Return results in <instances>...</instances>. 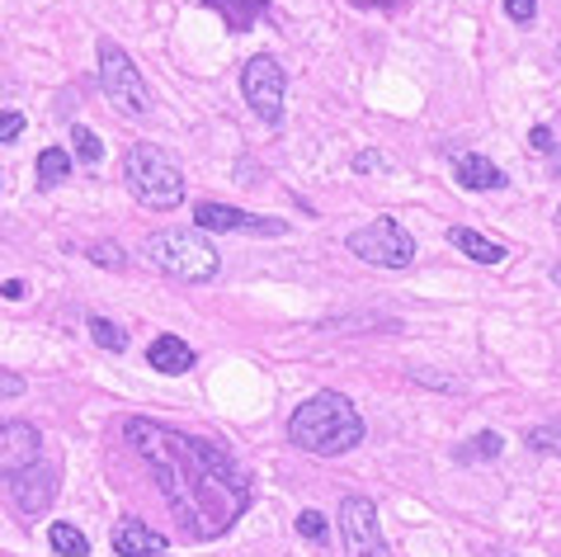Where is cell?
Instances as JSON below:
<instances>
[{"mask_svg":"<svg viewBox=\"0 0 561 557\" xmlns=\"http://www.w3.org/2000/svg\"><path fill=\"white\" fill-rule=\"evenodd\" d=\"M123 440L151 468L156 491L165 497L180 538L190 544H213L251 510V477L217 440L190 435L151 416H128Z\"/></svg>","mask_w":561,"mask_h":557,"instance_id":"obj_1","label":"cell"},{"mask_svg":"<svg viewBox=\"0 0 561 557\" xmlns=\"http://www.w3.org/2000/svg\"><path fill=\"white\" fill-rule=\"evenodd\" d=\"M288 440L317 458H340L364 444V416L345 393H311L288 416Z\"/></svg>","mask_w":561,"mask_h":557,"instance_id":"obj_2","label":"cell"},{"mask_svg":"<svg viewBox=\"0 0 561 557\" xmlns=\"http://www.w3.org/2000/svg\"><path fill=\"white\" fill-rule=\"evenodd\" d=\"M123 180H128V190L142 208L165 213L184 204V166L175 161V151L156 143H133L123 151Z\"/></svg>","mask_w":561,"mask_h":557,"instance_id":"obj_3","label":"cell"},{"mask_svg":"<svg viewBox=\"0 0 561 557\" xmlns=\"http://www.w3.org/2000/svg\"><path fill=\"white\" fill-rule=\"evenodd\" d=\"M147 260L170 278H184V284H208L222 270V255L217 246L194 227H161L147 237Z\"/></svg>","mask_w":561,"mask_h":557,"instance_id":"obj_4","label":"cell"},{"mask_svg":"<svg viewBox=\"0 0 561 557\" xmlns=\"http://www.w3.org/2000/svg\"><path fill=\"white\" fill-rule=\"evenodd\" d=\"M95 53H100V90L118 104L123 114L147 118V114H151V90H147V81H142V71H137V61L123 53L114 38H100Z\"/></svg>","mask_w":561,"mask_h":557,"instance_id":"obj_5","label":"cell"},{"mask_svg":"<svg viewBox=\"0 0 561 557\" xmlns=\"http://www.w3.org/2000/svg\"><path fill=\"white\" fill-rule=\"evenodd\" d=\"M345 251H354L364 265H378V270H407L415 260V241L397 218H373L368 227L350 231Z\"/></svg>","mask_w":561,"mask_h":557,"instance_id":"obj_6","label":"cell"},{"mask_svg":"<svg viewBox=\"0 0 561 557\" xmlns=\"http://www.w3.org/2000/svg\"><path fill=\"white\" fill-rule=\"evenodd\" d=\"M241 95H245V104H251V114L260 123H270V128L284 123L288 76H284V67H278V57L255 53L251 61H245V67H241Z\"/></svg>","mask_w":561,"mask_h":557,"instance_id":"obj_7","label":"cell"},{"mask_svg":"<svg viewBox=\"0 0 561 557\" xmlns=\"http://www.w3.org/2000/svg\"><path fill=\"white\" fill-rule=\"evenodd\" d=\"M340 544H345V557H392V548H387V538H382L378 505L368 497L340 501Z\"/></svg>","mask_w":561,"mask_h":557,"instance_id":"obj_8","label":"cell"},{"mask_svg":"<svg viewBox=\"0 0 561 557\" xmlns=\"http://www.w3.org/2000/svg\"><path fill=\"white\" fill-rule=\"evenodd\" d=\"M194 227L204 231H245V237H284V218H264V213H245L231 204H194Z\"/></svg>","mask_w":561,"mask_h":557,"instance_id":"obj_9","label":"cell"},{"mask_svg":"<svg viewBox=\"0 0 561 557\" xmlns=\"http://www.w3.org/2000/svg\"><path fill=\"white\" fill-rule=\"evenodd\" d=\"M43 458V435L34 421H14V416H5L0 421V477H20L24 468H34V463Z\"/></svg>","mask_w":561,"mask_h":557,"instance_id":"obj_10","label":"cell"},{"mask_svg":"<svg viewBox=\"0 0 561 557\" xmlns=\"http://www.w3.org/2000/svg\"><path fill=\"white\" fill-rule=\"evenodd\" d=\"M10 497H14V505H20L24 515H43V510L53 505V497H57V468L38 458L34 468H24L20 477H10Z\"/></svg>","mask_w":561,"mask_h":557,"instance_id":"obj_11","label":"cell"},{"mask_svg":"<svg viewBox=\"0 0 561 557\" xmlns=\"http://www.w3.org/2000/svg\"><path fill=\"white\" fill-rule=\"evenodd\" d=\"M108 544H114L118 557H161L170 548V538L161 530H151L147 520H137V515H123L114 524V534H108Z\"/></svg>","mask_w":561,"mask_h":557,"instance_id":"obj_12","label":"cell"},{"mask_svg":"<svg viewBox=\"0 0 561 557\" xmlns=\"http://www.w3.org/2000/svg\"><path fill=\"white\" fill-rule=\"evenodd\" d=\"M147 364L156 368V374H165V378H180V374H190L194 368V350H190V340L165 331V336H156L147 345Z\"/></svg>","mask_w":561,"mask_h":557,"instance_id":"obj_13","label":"cell"},{"mask_svg":"<svg viewBox=\"0 0 561 557\" xmlns=\"http://www.w3.org/2000/svg\"><path fill=\"white\" fill-rule=\"evenodd\" d=\"M454 175L462 190H510V175L495 161L477 157V151H462V157H454Z\"/></svg>","mask_w":561,"mask_h":557,"instance_id":"obj_14","label":"cell"},{"mask_svg":"<svg viewBox=\"0 0 561 557\" xmlns=\"http://www.w3.org/2000/svg\"><path fill=\"white\" fill-rule=\"evenodd\" d=\"M448 246H458V251L467 260H477V265H501V260L510 255L501 241L481 237V231H472V227H448Z\"/></svg>","mask_w":561,"mask_h":557,"instance_id":"obj_15","label":"cell"},{"mask_svg":"<svg viewBox=\"0 0 561 557\" xmlns=\"http://www.w3.org/2000/svg\"><path fill=\"white\" fill-rule=\"evenodd\" d=\"M208 10H222V20H227V29H251L260 14H264V5H270V0H204Z\"/></svg>","mask_w":561,"mask_h":557,"instance_id":"obj_16","label":"cell"},{"mask_svg":"<svg viewBox=\"0 0 561 557\" xmlns=\"http://www.w3.org/2000/svg\"><path fill=\"white\" fill-rule=\"evenodd\" d=\"M48 548H53L57 557H85V553H90V538L76 530L71 520H53V524H48Z\"/></svg>","mask_w":561,"mask_h":557,"instance_id":"obj_17","label":"cell"},{"mask_svg":"<svg viewBox=\"0 0 561 557\" xmlns=\"http://www.w3.org/2000/svg\"><path fill=\"white\" fill-rule=\"evenodd\" d=\"M67 175H71V151L43 147V157H38V190H57V184H67Z\"/></svg>","mask_w":561,"mask_h":557,"instance_id":"obj_18","label":"cell"},{"mask_svg":"<svg viewBox=\"0 0 561 557\" xmlns=\"http://www.w3.org/2000/svg\"><path fill=\"white\" fill-rule=\"evenodd\" d=\"M85 327H90V340H95L100 350H108V354H123V350H128V331L114 327L108 317H90Z\"/></svg>","mask_w":561,"mask_h":557,"instance_id":"obj_19","label":"cell"},{"mask_svg":"<svg viewBox=\"0 0 561 557\" xmlns=\"http://www.w3.org/2000/svg\"><path fill=\"white\" fill-rule=\"evenodd\" d=\"M501 448H505V440L495 435V430H481V435H477L472 444H462V448H458V463H477V458H501Z\"/></svg>","mask_w":561,"mask_h":557,"instance_id":"obj_20","label":"cell"},{"mask_svg":"<svg viewBox=\"0 0 561 557\" xmlns=\"http://www.w3.org/2000/svg\"><path fill=\"white\" fill-rule=\"evenodd\" d=\"M71 151H76V157H81L85 166H100V161H104V143H100V133L81 128V123L71 128Z\"/></svg>","mask_w":561,"mask_h":557,"instance_id":"obj_21","label":"cell"},{"mask_svg":"<svg viewBox=\"0 0 561 557\" xmlns=\"http://www.w3.org/2000/svg\"><path fill=\"white\" fill-rule=\"evenodd\" d=\"M528 448H534V454H557L561 458V421L528 430Z\"/></svg>","mask_w":561,"mask_h":557,"instance_id":"obj_22","label":"cell"},{"mask_svg":"<svg viewBox=\"0 0 561 557\" xmlns=\"http://www.w3.org/2000/svg\"><path fill=\"white\" fill-rule=\"evenodd\" d=\"M90 260H95V265H104V270H123V265H128V255H123V246H90V251H85Z\"/></svg>","mask_w":561,"mask_h":557,"instance_id":"obj_23","label":"cell"},{"mask_svg":"<svg viewBox=\"0 0 561 557\" xmlns=\"http://www.w3.org/2000/svg\"><path fill=\"white\" fill-rule=\"evenodd\" d=\"M298 534L311 538V544H325V515H321V510H302V515H298Z\"/></svg>","mask_w":561,"mask_h":557,"instance_id":"obj_24","label":"cell"},{"mask_svg":"<svg viewBox=\"0 0 561 557\" xmlns=\"http://www.w3.org/2000/svg\"><path fill=\"white\" fill-rule=\"evenodd\" d=\"M20 133H24V114L0 110V143H20Z\"/></svg>","mask_w":561,"mask_h":557,"instance_id":"obj_25","label":"cell"},{"mask_svg":"<svg viewBox=\"0 0 561 557\" xmlns=\"http://www.w3.org/2000/svg\"><path fill=\"white\" fill-rule=\"evenodd\" d=\"M505 14L514 24H534L538 20V0H505Z\"/></svg>","mask_w":561,"mask_h":557,"instance_id":"obj_26","label":"cell"},{"mask_svg":"<svg viewBox=\"0 0 561 557\" xmlns=\"http://www.w3.org/2000/svg\"><path fill=\"white\" fill-rule=\"evenodd\" d=\"M354 170H358V175H373V170H392V161H387L382 151H358V157H354Z\"/></svg>","mask_w":561,"mask_h":557,"instance_id":"obj_27","label":"cell"},{"mask_svg":"<svg viewBox=\"0 0 561 557\" xmlns=\"http://www.w3.org/2000/svg\"><path fill=\"white\" fill-rule=\"evenodd\" d=\"M5 397H24V378L14 368H0V401Z\"/></svg>","mask_w":561,"mask_h":557,"instance_id":"obj_28","label":"cell"},{"mask_svg":"<svg viewBox=\"0 0 561 557\" xmlns=\"http://www.w3.org/2000/svg\"><path fill=\"white\" fill-rule=\"evenodd\" d=\"M24 293H28L24 278H5V284H0V298H10V303H20Z\"/></svg>","mask_w":561,"mask_h":557,"instance_id":"obj_29","label":"cell"},{"mask_svg":"<svg viewBox=\"0 0 561 557\" xmlns=\"http://www.w3.org/2000/svg\"><path fill=\"white\" fill-rule=\"evenodd\" d=\"M0 190H5V170H0Z\"/></svg>","mask_w":561,"mask_h":557,"instance_id":"obj_30","label":"cell"},{"mask_svg":"<svg viewBox=\"0 0 561 557\" xmlns=\"http://www.w3.org/2000/svg\"><path fill=\"white\" fill-rule=\"evenodd\" d=\"M557 278H561V270H557Z\"/></svg>","mask_w":561,"mask_h":557,"instance_id":"obj_31","label":"cell"},{"mask_svg":"<svg viewBox=\"0 0 561 557\" xmlns=\"http://www.w3.org/2000/svg\"><path fill=\"white\" fill-rule=\"evenodd\" d=\"M557 57H561V48H557Z\"/></svg>","mask_w":561,"mask_h":557,"instance_id":"obj_32","label":"cell"},{"mask_svg":"<svg viewBox=\"0 0 561 557\" xmlns=\"http://www.w3.org/2000/svg\"><path fill=\"white\" fill-rule=\"evenodd\" d=\"M161 557H165V553H161Z\"/></svg>","mask_w":561,"mask_h":557,"instance_id":"obj_33","label":"cell"}]
</instances>
